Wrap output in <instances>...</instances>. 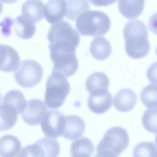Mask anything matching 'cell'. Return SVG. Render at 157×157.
<instances>
[{
	"label": "cell",
	"mask_w": 157,
	"mask_h": 157,
	"mask_svg": "<svg viewBox=\"0 0 157 157\" xmlns=\"http://www.w3.org/2000/svg\"><path fill=\"white\" fill-rule=\"evenodd\" d=\"M148 31L144 22L134 20L126 23L123 29L126 52L130 58L139 59L146 57L150 49Z\"/></svg>",
	"instance_id": "obj_1"
},
{
	"label": "cell",
	"mask_w": 157,
	"mask_h": 157,
	"mask_svg": "<svg viewBox=\"0 0 157 157\" xmlns=\"http://www.w3.org/2000/svg\"><path fill=\"white\" fill-rule=\"evenodd\" d=\"M110 18L105 12L87 10L77 18L75 27L78 33L95 38L107 33L110 29Z\"/></svg>",
	"instance_id": "obj_2"
},
{
	"label": "cell",
	"mask_w": 157,
	"mask_h": 157,
	"mask_svg": "<svg viewBox=\"0 0 157 157\" xmlns=\"http://www.w3.org/2000/svg\"><path fill=\"white\" fill-rule=\"evenodd\" d=\"M50 57L53 62V71L65 78L72 76L77 71L78 61L75 55V48L69 45H49Z\"/></svg>",
	"instance_id": "obj_3"
},
{
	"label": "cell",
	"mask_w": 157,
	"mask_h": 157,
	"mask_svg": "<svg viewBox=\"0 0 157 157\" xmlns=\"http://www.w3.org/2000/svg\"><path fill=\"white\" fill-rule=\"evenodd\" d=\"M70 91V84L66 78L52 71L46 81L45 103L49 108L57 109L62 107Z\"/></svg>",
	"instance_id": "obj_4"
},
{
	"label": "cell",
	"mask_w": 157,
	"mask_h": 157,
	"mask_svg": "<svg viewBox=\"0 0 157 157\" xmlns=\"http://www.w3.org/2000/svg\"><path fill=\"white\" fill-rule=\"evenodd\" d=\"M129 138L128 132L120 127H114L108 130L97 146V151L107 150L119 156L128 147Z\"/></svg>",
	"instance_id": "obj_5"
},
{
	"label": "cell",
	"mask_w": 157,
	"mask_h": 157,
	"mask_svg": "<svg viewBox=\"0 0 157 157\" xmlns=\"http://www.w3.org/2000/svg\"><path fill=\"white\" fill-rule=\"evenodd\" d=\"M42 67L33 60H25L15 72V81L22 87H33L38 84L42 78Z\"/></svg>",
	"instance_id": "obj_6"
},
{
	"label": "cell",
	"mask_w": 157,
	"mask_h": 157,
	"mask_svg": "<svg viewBox=\"0 0 157 157\" xmlns=\"http://www.w3.org/2000/svg\"><path fill=\"white\" fill-rule=\"evenodd\" d=\"M49 45L69 44L77 48L79 44V35L69 22L60 21L53 24L48 32Z\"/></svg>",
	"instance_id": "obj_7"
},
{
	"label": "cell",
	"mask_w": 157,
	"mask_h": 157,
	"mask_svg": "<svg viewBox=\"0 0 157 157\" xmlns=\"http://www.w3.org/2000/svg\"><path fill=\"white\" fill-rule=\"evenodd\" d=\"M59 144L55 140L42 138L35 144L25 147L18 157H58Z\"/></svg>",
	"instance_id": "obj_8"
},
{
	"label": "cell",
	"mask_w": 157,
	"mask_h": 157,
	"mask_svg": "<svg viewBox=\"0 0 157 157\" xmlns=\"http://www.w3.org/2000/svg\"><path fill=\"white\" fill-rule=\"evenodd\" d=\"M40 125L46 136L56 139L62 136L66 127V117L57 110H50L44 115Z\"/></svg>",
	"instance_id": "obj_9"
},
{
	"label": "cell",
	"mask_w": 157,
	"mask_h": 157,
	"mask_svg": "<svg viewBox=\"0 0 157 157\" xmlns=\"http://www.w3.org/2000/svg\"><path fill=\"white\" fill-rule=\"evenodd\" d=\"M46 110L47 106L44 101L38 99L30 100L27 102L25 110L21 113L22 119L29 125H38L46 114Z\"/></svg>",
	"instance_id": "obj_10"
},
{
	"label": "cell",
	"mask_w": 157,
	"mask_h": 157,
	"mask_svg": "<svg viewBox=\"0 0 157 157\" xmlns=\"http://www.w3.org/2000/svg\"><path fill=\"white\" fill-rule=\"evenodd\" d=\"M112 95L109 90H98L90 94L88 99V107L97 114L104 113L112 106Z\"/></svg>",
	"instance_id": "obj_11"
},
{
	"label": "cell",
	"mask_w": 157,
	"mask_h": 157,
	"mask_svg": "<svg viewBox=\"0 0 157 157\" xmlns=\"http://www.w3.org/2000/svg\"><path fill=\"white\" fill-rule=\"evenodd\" d=\"M20 58L18 52L12 47L0 44V71H15L19 67Z\"/></svg>",
	"instance_id": "obj_12"
},
{
	"label": "cell",
	"mask_w": 157,
	"mask_h": 157,
	"mask_svg": "<svg viewBox=\"0 0 157 157\" xmlns=\"http://www.w3.org/2000/svg\"><path fill=\"white\" fill-rule=\"evenodd\" d=\"M66 11L67 6L66 2L62 0H52L44 6L43 14L48 22L55 24L62 21L64 16H66Z\"/></svg>",
	"instance_id": "obj_13"
},
{
	"label": "cell",
	"mask_w": 157,
	"mask_h": 157,
	"mask_svg": "<svg viewBox=\"0 0 157 157\" xmlns=\"http://www.w3.org/2000/svg\"><path fill=\"white\" fill-rule=\"evenodd\" d=\"M136 94L131 89L124 88L115 94L113 100V105L117 110L128 112L134 108L136 104Z\"/></svg>",
	"instance_id": "obj_14"
},
{
	"label": "cell",
	"mask_w": 157,
	"mask_h": 157,
	"mask_svg": "<svg viewBox=\"0 0 157 157\" xmlns=\"http://www.w3.org/2000/svg\"><path fill=\"white\" fill-rule=\"evenodd\" d=\"M85 122L76 115L66 117V127L63 132V137L68 140H76L83 135L85 131Z\"/></svg>",
	"instance_id": "obj_15"
},
{
	"label": "cell",
	"mask_w": 157,
	"mask_h": 157,
	"mask_svg": "<svg viewBox=\"0 0 157 157\" xmlns=\"http://www.w3.org/2000/svg\"><path fill=\"white\" fill-rule=\"evenodd\" d=\"M22 144L19 140L12 135H5L0 138V156L16 157L19 154Z\"/></svg>",
	"instance_id": "obj_16"
},
{
	"label": "cell",
	"mask_w": 157,
	"mask_h": 157,
	"mask_svg": "<svg viewBox=\"0 0 157 157\" xmlns=\"http://www.w3.org/2000/svg\"><path fill=\"white\" fill-rule=\"evenodd\" d=\"M18 120V112L13 106L2 103L0 104V131L10 130Z\"/></svg>",
	"instance_id": "obj_17"
},
{
	"label": "cell",
	"mask_w": 157,
	"mask_h": 157,
	"mask_svg": "<svg viewBox=\"0 0 157 157\" xmlns=\"http://www.w3.org/2000/svg\"><path fill=\"white\" fill-rule=\"evenodd\" d=\"M145 2L142 0H120L118 2L119 12L128 19H135L138 18L144 9Z\"/></svg>",
	"instance_id": "obj_18"
},
{
	"label": "cell",
	"mask_w": 157,
	"mask_h": 157,
	"mask_svg": "<svg viewBox=\"0 0 157 157\" xmlns=\"http://www.w3.org/2000/svg\"><path fill=\"white\" fill-rule=\"evenodd\" d=\"M44 5L41 1H27L22 6V16L32 23L38 22L43 16Z\"/></svg>",
	"instance_id": "obj_19"
},
{
	"label": "cell",
	"mask_w": 157,
	"mask_h": 157,
	"mask_svg": "<svg viewBox=\"0 0 157 157\" xmlns=\"http://www.w3.org/2000/svg\"><path fill=\"white\" fill-rule=\"evenodd\" d=\"M89 52L95 59L103 61L109 58L112 52V47L109 41L104 37H96L91 43Z\"/></svg>",
	"instance_id": "obj_20"
},
{
	"label": "cell",
	"mask_w": 157,
	"mask_h": 157,
	"mask_svg": "<svg viewBox=\"0 0 157 157\" xmlns=\"http://www.w3.org/2000/svg\"><path fill=\"white\" fill-rule=\"evenodd\" d=\"M14 31L17 37L22 39H29L33 37L35 33V26L33 23L19 15L14 20Z\"/></svg>",
	"instance_id": "obj_21"
},
{
	"label": "cell",
	"mask_w": 157,
	"mask_h": 157,
	"mask_svg": "<svg viewBox=\"0 0 157 157\" xmlns=\"http://www.w3.org/2000/svg\"><path fill=\"white\" fill-rule=\"evenodd\" d=\"M109 79L106 74L103 72H95L87 78L86 87L89 94L98 90H108Z\"/></svg>",
	"instance_id": "obj_22"
},
{
	"label": "cell",
	"mask_w": 157,
	"mask_h": 157,
	"mask_svg": "<svg viewBox=\"0 0 157 157\" xmlns=\"http://www.w3.org/2000/svg\"><path fill=\"white\" fill-rule=\"evenodd\" d=\"M93 152V144L86 137L80 138L74 141L71 145L72 157H91Z\"/></svg>",
	"instance_id": "obj_23"
},
{
	"label": "cell",
	"mask_w": 157,
	"mask_h": 157,
	"mask_svg": "<svg viewBox=\"0 0 157 157\" xmlns=\"http://www.w3.org/2000/svg\"><path fill=\"white\" fill-rule=\"evenodd\" d=\"M2 103L9 104L16 109L18 113H22L27 106V101L24 95L19 90H10L6 94L2 99Z\"/></svg>",
	"instance_id": "obj_24"
},
{
	"label": "cell",
	"mask_w": 157,
	"mask_h": 157,
	"mask_svg": "<svg viewBox=\"0 0 157 157\" xmlns=\"http://www.w3.org/2000/svg\"><path fill=\"white\" fill-rule=\"evenodd\" d=\"M66 2L67 6L66 16L71 21H73L75 18L77 19V18L83 12H86L89 9V3L85 0H77V1L71 0V1H66Z\"/></svg>",
	"instance_id": "obj_25"
},
{
	"label": "cell",
	"mask_w": 157,
	"mask_h": 157,
	"mask_svg": "<svg viewBox=\"0 0 157 157\" xmlns=\"http://www.w3.org/2000/svg\"><path fill=\"white\" fill-rule=\"evenodd\" d=\"M141 101L144 106L150 109L157 107V85L149 84L142 90L140 94Z\"/></svg>",
	"instance_id": "obj_26"
},
{
	"label": "cell",
	"mask_w": 157,
	"mask_h": 157,
	"mask_svg": "<svg viewBox=\"0 0 157 157\" xmlns=\"http://www.w3.org/2000/svg\"><path fill=\"white\" fill-rule=\"evenodd\" d=\"M133 157H157V147L151 142L140 143L134 148Z\"/></svg>",
	"instance_id": "obj_27"
},
{
	"label": "cell",
	"mask_w": 157,
	"mask_h": 157,
	"mask_svg": "<svg viewBox=\"0 0 157 157\" xmlns=\"http://www.w3.org/2000/svg\"><path fill=\"white\" fill-rule=\"evenodd\" d=\"M142 123L147 131L157 133V108L146 110L143 115Z\"/></svg>",
	"instance_id": "obj_28"
},
{
	"label": "cell",
	"mask_w": 157,
	"mask_h": 157,
	"mask_svg": "<svg viewBox=\"0 0 157 157\" xmlns=\"http://www.w3.org/2000/svg\"><path fill=\"white\" fill-rule=\"evenodd\" d=\"M14 20L11 19L10 18L7 17L5 18L1 23H0V26L2 29V33L4 36H9L11 34V29L13 26Z\"/></svg>",
	"instance_id": "obj_29"
},
{
	"label": "cell",
	"mask_w": 157,
	"mask_h": 157,
	"mask_svg": "<svg viewBox=\"0 0 157 157\" xmlns=\"http://www.w3.org/2000/svg\"><path fill=\"white\" fill-rule=\"evenodd\" d=\"M147 78L152 84L157 85V62L151 64L147 70Z\"/></svg>",
	"instance_id": "obj_30"
},
{
	"label": "cell",
	"mask_w": 157,
	"mask_h": 157,
	"mask_svg": "<svg viewBox=\"0 0 157 157\" xmlns=\"http://www.w3.org/2000/svg\"><path fill=\"white\" fill-rule=\"evenodd\" d=\"M149 28L151 32L157 35V12L152 15L149 18Z\"/></svg>",
	"instance_id": "obj_31"
},
{
	"label": "cell",
	"mask_w": 157,
	"mask_h": 157,
	"mask_svg": "<svg viewBox=\"0 0 157 157\" xmlns=\"http://www.w3.org/2000/svg\"><path fill=\"white\" fill-rule=\"evenodd\" d=\"M95 157H118L115 153L112 152L107 151V150H102L99 151L98 153L95 155Z\"/></svg>",
	"instance_id": "obj_32"
},
{
	"label": "cell",
	"mask_w": 157,
	"mask_h": 157,
	"mask_svg": "<svg viewBox=\"0 0 157 157\" xmlns=\"http://www.w3.org/2000/svg\"><path fill=\"white\" fill-rule=\"evenodd\" d=\"M92 3H93V4H95V5H96V6H99V4H101V5H103V6H104V5H108V4H110V3H112V2H92Z\"/></svg>",
	"instance_id": "obj_33"
},
{
	"label": "cell",
	"mask_w": 157,
	"mask_h": 157,
	"mask_svg": "<svg viewBox=\"0 0 157 157\" xmlns=\"http://www.w3.org/2000/svg\"><path fill=\"white\" fill-rule=\"evenodd\" d=\"M2 9H3L2 4V2H0V15H1L2 12Z\"/></svg>",
	"instance_id": "obj_34"
},
{
	"label": "cell",
	"mask_w": 157,
	"mask_h": 157,
	"mask_svg": "<svg viewBox=\"0 0 157 157\" xmlns=\"http://www.w3.org/2000/svg\"><path fill=\"white\" fill-rule=\"evenodd\" d=\"M155 144H156V147H157V135L155 136Z\"/></svg>",
	"instance_id": "obj_35"
},
{
	"label": "cell",
	"mask_w": 157,
	"mask_h": 157,
	"mask_svg": "<svg viewBox=\"0 0 157 157\" xmlns=\"http://www.w3.org/2000/svg\"><path fill=\"white\" fill-rule=\"evenodd\" d=\"M1 99H2V96H1V93H0V101H1Z\"/></svg>",
	"instance_id": "obj_36"
},
{
	"label": "cell",
	"mask_w": 157,
	"mask_h": 157,
	"mask_svg": "<svg viewBox=\"0 0 157 157\" xmlns=\"http://www.w3.org/2000/svg\"><path fill=\"white\" fill-rule=\"evenodd\" d=\"M155 54H156V55H157V47H156V49H155Z\"/></svg>",
	"instance_id": "obj_37"
}]
</instances>
